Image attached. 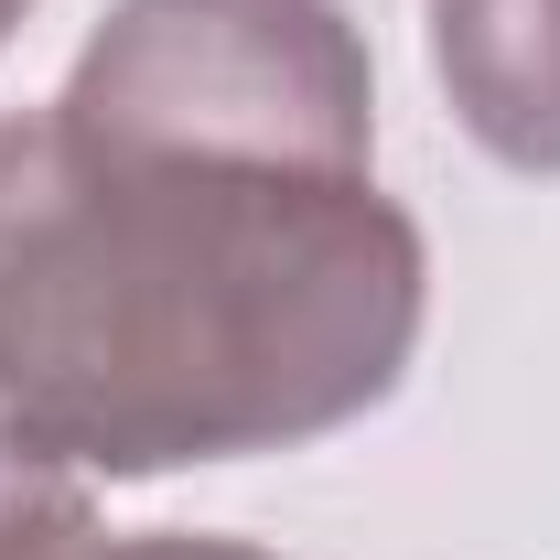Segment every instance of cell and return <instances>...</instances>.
Returning a JSON list of instances; mask_svg holds the SVG:
<instances>
[{
  "label": "cell",
  "mask_w": 560,
  "mask_h": 560,
  "mask_svg": "<svg viewBox=\"0 0 560 560\" xmlns=\"http://www.w3.org/2000/svg\"><path fill=\"white\" fill-rule=\"evenodd\" d=\"M420 237L366 173L97 162L33 119L0 206V431L162 475L270 453L399 388Z\"/></svg>",
  "instance_id": "6da1fadb"
},
{
  "label": "cell",
  "mask_w": 560,
  "mask_h": 560,
  "mask_svg": "<svg viewBox=\"0 0 560 560\" xmlns=\"http://www.w3.org/2000/svg\"><path fill=\"white\" fill-rule=\"evenodd\" d=\"M55 140L97 162L366 173V44L335 0H119L55 97Z\"/></svg>",
  "instance_id": "7a4b0ae2"
},
{
  "label": "cell",
  "mask_w": 560,
  "mask_h": 560,
  "mask_svg": "<svg viewBox=\"0 0 560 560\" xmlns=\"http://www.w3.org/2000/svg\"><path fill=\"white\" fill-rule=\"evenodd\" d=\"M431 55L495 162L560 173V0H431Z\"/></svg>",
  "instance_id": "3957f363"
},
{
  "label": "cell",
  "mask_w": 560,
  "mask_h": 560,
  "mask_svg": "<svg viewBox=\"0 0 560 560\" xmlns=\"http://www.w3.org/2000/svg\"><path fill=\"white\" fill-rule=\"evenodd\" d=\"M0 560H97V517L75 464L33 453L22 431H0Z\"/></svg>",
  "instance_id": "277c9868"
},
{
  "label": "cell",
  "mask_w": 560,
  "mask_h": 560,
  "mask_svg": "<svg viewBox=\"0 0 560 560\" xmlns=\"http://www.w3.org/2000/svg\"><path fill=\"white\" fill-rule=\"evenodd\" d=\"M97 560H259V550H226V539H130V550H97Z\"/></svg>",
  "instance_id": "5b68a950"
},
{
  "label": "cell",
  "mask_w": 560,
  "mask_h": 560,
  "mask_svg": "<svg viewBox=\"0 0 560 560\" xmlns=\"http://www.w3.org/2000/svg\"><path fill=\"white\" fill-rule=\"evenodd\" d=\"M22 162H33V130H22V119H0V206H11V184H22Z\"/></svg>",
  "instance_id": "8992f818"
},
{
  "label": "cell",
  "mask_w": 560,
  "mask_h": 560,
  "mask_svg": "<svg viewBox=\"0 0 560 560\" xmlns=\"http://www.w3.org/2000/svg\"><path fill=\"white\" fill-rule=\"evenodd\" d=\"M22 11H33V0H0V33H11V22H22Z\"/></svg>",
  "instance_id": "52a82bcc"
}]
</instances>
